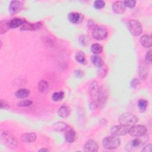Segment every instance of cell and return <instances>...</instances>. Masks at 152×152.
<instances>
[{"mask_svg": "<svg viewBox=\"0 0 152 152\" xmlns=\"http://www.w3.org/2000/svg\"><path fill=\"white\" fill-rule=\"evenodd\" d=\"M151 50H149L145 55V62L147 64L150 65L151 64Z\"/></svg>", "mask_w": 152, "mask_h": 152, "instance_id": "obj_36", "label": "cell"}, {"mask_svg": "<svg viewBox=\"0 0 152 152\" xmlns=\"http://www.w3.org/2000/svg\"><path fill=\"white\" fill-rule=\"evenodd\" d=\"M107 97H108L107 90L105 87H102L99 90L97 100L96 101L98 107L102 108L105 106Z\"/></svg>", "mask_w": 152, "mask_h": 152, "instance_id": "obj_8", "label": "cell"}, {"mask_svg": "<svg viewBox=\"0 0 152 152\" xmlns=\"http://www.w3.org/2000/svg\"><path fill=\"white\" fill-rule=\"evenodd\" d=\"M140 84V81L138 78H136L132 79L130 83L131 87H132L134 88H137Z\"/></svg>", "mask_w": 152, "mask_h": 152, "instance_id": "obj_37", "label": "cell"}, {"mask_svg": "<svg viewBox=\"0 0 152 152\" xmlns=\"http://www.w3.org/2000/svg\"><path fill=\"white\" fill-rule=\"evenodd\" d=\"M70 113L69 108L65 105H63L59 107L58 111V115L61 118H66Z\"/></svg>", "mask_w": 152, "mask_h": 152, "instance_id": "obj_21", "label": "cell"}, {"mask_svg": "<svg viewBox=\"0 0 152 152\" xmlns=\"http://www.w3.org/2000/svg\"><path fill=\"white\" fill-rule=\"evenodd\" d=\"M149 69L145 61L142 62L139 66V75L142 80H145L148 75Z\"/></svg>", "mask_w": 152, "mask_h": 152, "instance_id": "obj_15", "label": "cell"}, {"mask_svg": "<svg viewBox=\"0 0 152 152\" xmlns=\"http://www.w3.org/2000/svg\"><path fill=\"white\" fill-rule=\"evenodd\" d=\"M94 23L92 20H89L88 22V26L89 27V28H91L92 26H94Z\"/></svg>", "mask_w": 152, "mask_h": 152, "instance_id": "obj_41", "label": "cell"}, {"mask_svg": "<svg viewBox=\"0 0 152 152\" xmlns=\"http://www.w3.org/2000/svg\"><path fill=\"white\" fill-rule=\"evenodd\" d=\"M129 129V126L120 124L113 126L110 129V132L112 135L116 136H123L128 134Z\"/></svg>", "mask_w": 152, "mask_h": 152, "instance_id": "obj_9", "label": "cell"}, {"mask_svg": "<svg viewBox=\"0 0 152 152\" xmlns=\"http://www.w3.org/2000/svg\"><path fill=\"white\" fill-rule=\"evenodd\" d=\"M39 151L40 152H44V151H49V150L48 149V148H41L40 150H39Z\"/></svg>", "mask_w": 152, "mask_h": 152, "instance_id": "obj_42", "label": "cell"}, {"mask_svg": "<svg viewBox=\"0 0 152 152\" xmlns=\"http://www.w3.org/2000/svg\"><path fill=\"white\" fill-rule=\"evenodd\" d=\"M148 140L149 136L146 134L137 137V138L133 139L127 144L126 146V150L127 151H133L138 148L142 147L146 142H148Z\"/></svg>", "mask_w": 152, "mask_h": 152, "instance_id": "obj_1", "label": "cell"}, {"mask_svg": "<svg viewBox=\"0 0 152 152\" xmlns=\"http://www.w3.org/2000/svg\"><path fill=\"white\" fill-rule=\"evenodd\" d=\"M142 151H147V152H151L152 151V144H148L146 145L141 150Z\"/></svg>", "mask_w": 152, "mask_h": 152, "instance_id": "obj_40", "label": "cell"}, {"mask_svg": "<svg viewBox=\"0 0 152 152\" xmlns=\"http://www.w3.org/2000/svg\"><path fill=\"white\" fill-rule=\"evenodd\" d=\"M42 27V24L40 22H37L34 23H31L28 22L25 19L24 22L21 26V29L22 30H36L40 29Z\"/></svg>", "mask_w": 152, "mask_h": 152, "instance_id": "obj_10", "label": "cell"}, {"mask_svg": "<svg viewBox=\"0 0 152 152\" xmlns=\"http://www.w3.org/2000/svg\"><path fill=\"white\" fill-rule=\"evenodd\" d=\"M125 6L124 5V1H118L115 2L112 5L113 11L118 14H123L125 11Z\"/></svg>", "mask_w": 152, "mask_h": 152, "instance_id": "obj_16", "label": "cell"}, {"mask_svg": "<svg viewBox=\"0 0 152 152\" xmlns=\"http://www.w3.org/2000/svg\"><path fill=\"white\" fill-rule=\"evenodd\" d=\"M36 134L33 132H25L21 136L22 140L26 142H32L36 140Z\"/></svg>", "mask_w": 152, "mask_h": 152, "instance_id": "obj_18", "label": "cell"}, {"mask_svg": "<svg viewBox=\"0 0 152 152\" xmlns=\"http://www.w3.org/2000/svg\"><path fill=\"white\" fill-rule=\"evenodd\" d=\"M124 5L125 7H128L129 8H132L135 7L136 4V1L135 0H131V1H124Z\"/></svg>", "mask_w": 152, "mask_h": 152, "instance_id": "obj_35", "label": "cell"}, {"mask_svg": "<svg viewBox=\"0 0 152 152\" xmlns=\"http://www.w3.org/2000/svg\"><path fill=\"white\" fill-rule=\"evenodd\" d=\"M15 96L19 99H24L30 95V90L27 88H20L15 93Z\"/></svg>", "mask_w": 152, "mask_h": 152, "instance_id": "obj_23", "label": "cell"}, {"mask_svg": "<svg viewBox=\"0 0 152 152\" xmlns=\"http://www.w3.org/2000/svg\"><path fill=\"white\" fill-rule=\"evenodd\" d=\"M68 19L72 24H80L83 21L84 16L82 14L72 12L68 14Z\"/></svg>", "mask_w": 152, "mask_h": 152, "instance_id": "obj_13", "label": "cell"}, {"mask_svg": "<svg viewBox=\"0 0 152 152\" xmlns=\"http://www.w3.org/2000/svg\"><path fill=\"white\" fill-rule=\"evenodd\" d=\"M89 37L86 36V35H83V36H81L79 38V41L80 42V43L84 46H86L87 45L88 42H89Z\"/></svg>", "mask_w": 152, "mask_h": 152, "instance_id": "obj_33", "label": "cell"}, {"mask_svg": "<svg viewBox=\"0 0 152 152\" xmlns=\"http://www.w3.org/2000/svg\"><path fill=\"white\" fill-rule=\"evenodd\" d=\"M99 146L97 143L93 140L87 141L84 147V150L88 152H96L98 151Z\"/></svg>", "mask_w": 152, "mask_h": 152, "instance_id": "obj_14", "label": "cell"}, {"mask_svg": "<svg viewBox=\"0 0 152 152\" xmlns=\"http://www.w3.org/2000/svg\"><path fill=\"white\" fill-rule=\"evenodd\" d=\"M147 128L142 125H134L131 126L128 131V134L132 137H139L145 134Z\"/></svg>", "mask_w": 152, "mask_h": 152, "instance_id": "obj_6", "label": "cell"}, {"mask_svg": "<svg viewBox=\"0 0 152 152\" xmlns=\"http://www.w3.org/2000/svg\"><path fill=\"white\" fill-rule=\"evenodd\" d=\"M64 97V93L63 91L55 92L52 94V99L55 102L61 100Z\"/></svg>", "mask_w": 152, "mask_h": 152, "instance_id": "obj_31", "label": "cell"}, {"mask_svg": "<svg viewBox=\"0 0 152 152\" xmlns=\"http://www.w3.org/2000/svg\"><path fill=\"white\" fill-rule=\"evenodd\" d=\"M2 142L9 148H15L18 142L16 138L9 132H4L1 135Z\"/></svg>", "mask_w": 152, "mask_h": 152, "instance_id": "obj_4", "label": "cell"}, {"mask_svg": "<svg viewBox=\"0 0 152 152\" xmlns=\"http://www.w3.org/2000/svg\"><path fill=\"white\" fill-rule=\"evenodd\" d=\"M107 68L106 66L103 64L101 67L99 68V69L97 71V76L99 78H104L106 77V75L107 74Z\"/></svg>", "mask_w": 152, "mask_h": 152, "instance_id": "obj_30", "label": "cell"}, {"mask_svg": "<svg viewBox=\"0 0 152 152\" xmlns=\"http://www.w3.org/2000/svg\"><path fill=\"white\" fill-rule=\"evenodd\" d=\"M108 34L107 29L103 27H96L92 31V36L97 40L105 39Z\"/></svg>", "mask_w": 152, "mask_h": 152, "instance_id": "obj_7", "label": "cell"}, {"mask_svg": "<svg viewBox=\"0 0 152 152\" xmlns=\"http://www.w3.org/2000/svg\"><path fill=\"white\" fill-rule=\"evenodd\" d=\"M68 125L64 122H58L53 126V129L58 132L64 131L68 129Z\"/></svg>", "mask_w": 152, "mask_h": 152, "instance_id": "obj_24", "label": "cell"}, {"mask_svg": "<svg viewBox=\"0 0 152 152\" xmlns=\"http://www.w3.org/2000/svg\"><path fill=\"white\" fill-rule=\"evenodd\" d=\"M140 43L144 48H149L151 46V37L150 35L145 34L141 37Z\"/></svg>", "mask_w": 152, "mask_h": 152, "instance_id": "obj_20", "label": "cell"}, {"mask_svg": "<svg viewBox=\"0 0 152 152\" xmlns=\"http://www.w3.org/2000/svg\"><path fill=\"white\" fill-rule=\"evenodd\" d=\"M138 120V118L134 114L129 112H125L120 115L118 121L120 124L127 126H131L135 125Z\"/></svg>", "mask_w": 152, "mask_h": 152, "instance_id": "obj_3", "label": "cell"}, {"mask_svg": "<svg viewBox=\"0 0 152 152\" xmlns=\"http://www.w3.org/2000/svg\"><path fill=\"white\" fill-rule=\"evenodd\" d=\"M105 6V2L102 0H97L94 2V7L96 9H102Z\"/></svg>", "mask_w": 152, "mask_h": 152, "instance_id": "obj_32", "label": "cell"}, {"mask_svg": "<svg viewBox=\"0 0 152 152\" xmlns=\"http://www.w3.org/2000/svg\"><path fill=\"white\" fill-rule=\"evenodd\" d=\"M138 106L141 112H145L148 106V102L145 99H140L138 102Z\"/></svg>", "mask_w": 152, "mask_h": 152, "instance_id": "obj_29", "label": "cell"}, {"mask_svg": "<svg viewBox=\"0 0 152 152\" xmlns=\"http://www.w3.org/2000/svg\"><path fill=\"white\" fill-rule=\"evenodd\" d=\"M91 62L93 63V64L95 66L98 67V68L101 67L104 64L101 57H100L96 55H94L91 56Z\"/></svg>", "mask_w": 152, "mask_h": 152, "instance_id": "obj_25", "label": "cell"}, {"mask_svg": "<svg viewBox=\"0 0 152 152\" xmlns=\"http://www.w3.org/2000/svg\"><path fill=\"white\" fill-rule=\"evenodd\" d=\"M49 88V84L45 80H40L38 84L39 91L42 93H45L48 91Z\"/></svg>", "mask_w": 152, "mask_h": 152, "instance_id": "obj_26", "label": "cell"}, {"mask_svg": "<svg viewBox=\"0 0 152 152\" xmlns=\"http://www.w3.org/2000/svg\"><path fill=\"white\" fill-rule=\"evenodd\" d=\"M64 137L66 141H67L69 143H72L76 140V132L72 128L68 129H67L66 132L65 133Z\"/></svg>", "mask_w": 152, "mask_h": 152, "instance_id": "obj_17", "label": "cell"}, {"mask_svg": "<svg viewBox=\"0 0 152 152\" xmlns=\"http://www.w3.org/2000/svg\"><path fill=\"white\" fill-rule=\"evenodd\" d=\"M91 50L94 55H97L102 52L103 47L99 43H94L91 46Z\"/></svg>", "mask_w": 152, "mask_h": 152, "instance_id": "obj_28", "label": "cell"}, {"mask_svg": "<svg viewBox=\"0 0 152 152\" xmlns=\"http://www.w3.org/2000/svg\"><path fill=\"white\" fill-rule=\"evenodd\" d=\"M121 144L120 139L116 135H110L105 137L102 141L103 147L107 150L116 149Z\"/></svg>", "mask_w": 152, "mask_h": 152, "instance_id": "obj_2", "label": "cell"}, {"mask_svg": "<svg viewBox=\"0 0 152 152\" xmlns=\"http://www.w3.org/2000/svg\"><path fill=\"white\" fill-rule=\"evenodd\" d=\"M88 90H89L90 95L91 97V98L93 99V101H96V102L97 100V97H98V95H99V90H100L98 83L95 81H92L89 85V89Z\"/></svg>", "mask_w": 152, "mask_h": 152, "instance_id": "obj_11", "label": "cell"}, {"mask_svg": "<svg viewBox=\"0 0 152 152\" xmlns=\"http://www.w3.org/2000/svg\"><path fill=\"white\" fill-rule=\"evenodd\" d=\"M75 59L80 64L83 65H86L87 64L86 55L82 51H78L76 52L75 55Z\"/></svg>", "mask_w": 152, "mask_h": 152, "instance_id": "obj_22", "label": "cell"}, {"mask_svg": "<svg viewBox=\"0 0 152 152\" xmlns=\"http://www.w3.org/2000/svg\"><path fill=\"white\" fill-rule=\"evenodd\" d=\"M33 102L30 100H22L17 103L18 106L21 107H27L29 106L32 104Z\"/></svg>", "mask_w": 152, "mask_h": 152, "instance_id": "obj_34", "label": "cell"}, {"mask_svg": "<svg viewBox=\"0 0 152 152\" xmlns=\"http://www.w3.org/2000/svg\"><path fill=\"white\" fill-rule=\"evenodd\" d=\"M0 106H1V109H7L9 107L8 103L5 101L3 99L1 100V103H0Z\"/></svg>", "mask_w": 152, "mask_h": 152, "instance_id": "obj_39", "label": "cell"}, {"mask_svg": "<svg viewBox=\"0 0 152 152\" xmlns=\"http://www.w3.org/2000/svg\"><path fill=\"white\" fill-rule=\"evenodd\" d=\"M74 75L76 77L78 78H82L84 75V72L83 71L80 70V69H77L74 71Z\"/></svg>", "mask_w": 152, "mask_h": 152, "instance_id": "obj_38", "label": "cell"}, {"mask_svg": "<svg viewBox=\"0 0 152 152\" xmlns=\"http://www.w3.org/2000/svg\"><path fill=\"white\" fill-rule=\"evenodd\" d=\"M24 19L20 18H14L9 21V26L10 28H15L22 26Z\"/></svg>", "mask_w": 152, "mask_h": 152, "instance_id": "obj_19", "label": "cell"}, {"mask_svg": "<svg viewBox=\"0 0 152 152\" xmlns=\"http://www.w3.org/2000/svg\"><path fill=\"white\" fill-rule=\"evenodd\" d=\"M128 28L131 33L135 36H139L142 32V27L140 21L136 20H131L128 23Z\"/></svg>", "mask_w": 152, "mask_h": 152, "instance_id": "obj_5", "label": "cell"}, {"mask_svg": "<svg viewBox=\"0 0 152 152\" xmlns=\"http://www.w3.org/2000/svg\"><path fill=\"white\" fill-rule=\"evenodd\" d=\"M9 21L8 20H1L0 22V34H2L7 32L10 29Z\"/></svg>", "mask_w": 152, "mask_h": 152, "instance_id": "obj_27", "label": "cell"}, {"mask_svg": "<svg viewBox=\"0 0 152 152\" xmlns=\"http://www.w3.org/2000/svg\"><path fill=\"white\" fill-rule=\"evenodd\" d=\"M23 4L20 1H12L9 5V11L11 14H16L23 8Z\"/></svg>", "mask_w": 152, "mask_h": 152, "instance_id": "obj_12", "label": "cell"}]
</instances>
